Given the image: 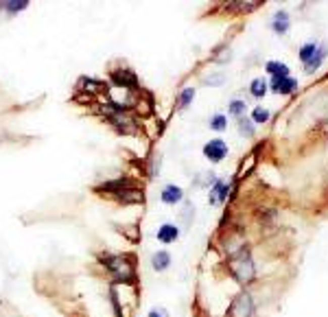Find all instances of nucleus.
I'll return each instance as SVG.
<instances>
[{
  "label": "nucleus",
  "mask_w": 328,
  "mask_h": 317,
  "mask_svg": "<svg viewBox=\"0 0 328 317\" xmlns=\"http://www.w3.org/2000/svg\"><path fill=\"white\" fill-rule=\"evenodd\" d=\"M232 272H234V276H236V278H239L241 282H247V280H252V278H254L252 260L247 258V254H245V252L241 254V262L232 260Z\"/></svg>",
  "instance_id": "nucleus-1"
},
{
  "label": "nucleus",
  "mask_w": 328,
  "mask_h": 317,
  "mask_svg": "<svg viewBox=\"0 0 328 317\" xmlns=\"http://www.w3.org/2000/svg\"><path fill=\"white\" fill-rule=\"evenodd\" d=\"M203 155H206L210 162H221L223 157L228 155V144L223 140H210V142H206V147H203Z\"/></svg>",
  "instance_id": "nucleus-2"
},
{
  "label": "nucleus",
  "mask_w": 328,
  "mask_h": 317,
  "mask_svg": "<svg viewBox=\"0 0 328 317\" xmlns=\"http://www.w3.org/2000/svg\"><path fill=\"white\" fill-rule=\"evenodd\" d=\"M271 88H274V92H278V94H291V92L298 88V81L291 77H274Z\"/></svg>",
  "instance_id": "nucleus-3"
},
{
  "label": "nucleus",
  "mask_w": 328,
  "mask_h": 317,
  "mask_svg": "<svg viewBox=\"0 0 328 317\" xmlns=\"http://www.w3.org/2000/svg\"><path fill=\"white\" fill-rule=\"evenodd\" d=\"M157 241H162V243H173L177 241V236H180V230H177L175 226H171V223H164V226L157 228Z\"/></svg>",
  "instance_id": "nucleus-4"
},
{
  "label": "nucleus",
  "mask_w": 328,
  "mask_h": 317,
  "mask_svg": "<svg viewBox=\"0 0 328 317\" xmlns=\"http://www.w3.org/2000/svg\"><path fill=\"white\" fill-rule=\"evenodd\" d=\"M182 197H184L182 188H180V186H173V184L162 190V201H164V203H180Z\"/></svg>",
  "instance_id": "nucleus-5"
},
{
  "label": "nucleus",
  "mask_w": 328,
  "mask_h": 317,
  "mask_svg": "<svg viewBox=\"0 0 328 317\" xmlns=\"http://www.w3.org/2000/svg\"><path fill=\"white\" fill-rule=\"evenodd\" d=\"M274 31L280 33V35H285L289 31V13L287 11H278L274 16Z\"/></svg>",
  "instance_id": "nucleus-6"
},
{
  "label": "nucleus",
  "mask_w": 328,
  "mask_h": 317,
  "mask_svg": "<svg viewBox=\"0 0 328 317\" xmlns=\"http://www.w3.org/2000/svg\"><path fill=\"white\" fill-rule=\"evenodd\" d=\"M151 262H153L155 272H164V269L171 265V256H169V252H155L153 258H151Z\"/></svg>",
  "instance_id": "nucleus-7"
},
{
  "label": "nucleus",
  "mask_w": 328,
  "mask_h": 317,
  "mask_svg": "<svg viewBox=\"0 0 328 317\" xmlns=\"http://www.w3.org/2000/svg\"><path fill=\"white\" fill-rule=\"evenodd\" d=\"M249 92L256 96V98H260V96H265L267 94V81L262 77H258V79H254L252 81V85H249Z\"/></svg>",
  "instance_id": "nucleus-8"
},
{
  "label": "nucleus",
  "mask_w": 328,
  "mask_h": 317,
  "mask_svg": "<svg viewBox=\"0 0 328 317\" xmlns=\"http://www.w3.org/2000/svg\"><path fill=\"white\" fill-rule=\"evenodd\" d=\"M324 55H326V48H319L317 52H315V55L304 64L306 72H315V70H317V68H319V64H321V59H324Z\"/></svg>",
  "instance_id": "nucleus-9"
},
{
  "label": "nucleus",
  "mask_w": 328,
  "mask_h": 317,
  "mask_svg": "<svg viewBox=\"0 0 328 317\" xmlns=\"http://www.w3.org/2000/svg\"><path fill=\"white\" fill-rule=\"evenodd\" d=\"M267 72L274 77H289V68L285 64H278V62H269L267 64Z\"/></svg>",
  "instance_id": "nucleus-10"
},
{
  "label": "nucleus",
  "mask_w": 328,
  "mask_h": 317,
  "mask_svg": "<svg viewBox=\"0 0 328 317\" xmlns=\"http://www.w3.org/2000/svg\"><path fill=\"white\" fill-rule=\"evenodd\" d=\"M26 0H9V3H0V7H3V9H7V11H11V13H16V11H22V9H26Z\"/></svg>",
  "instance_id": "nucleus-11"
},
{
  "label": "nucleus",
  "mask_w": 328,
  "mask_h": 317,
  "mask_svg": "<svg viewBox=\"0 0 328 317\" xmlns=\"http://www.w3.org/2000/svg\"><path fill=\"white\" fill-rule=\"evenodd\" d=\"M315 52H317V44L311 42V44H306V46H302V48H300V59L306 64L308 59H311V57L315 55Z\"/></svg>",
  "instance_id": "nucleus-12"
},
{
  "label": "nucleus",
  "mask_w": 328,
  "mask_h": 317,
  "mask_svg": "<svg viewBox=\"0 0 328 317\" xmlns=\"http://www.w3.org/2000/svg\"><path fill=\"white\" fill-rule=\"evenodd\" d=\"M226 195H228V186L223 182H219L214 186V190H212V201H223L226 199Z\"/></svg>",
  "instance_id": "nucleus-13"
},
{
  "label": "nucleus",
  "mask_w": 328,
  "mask_h": 317,
  "mask_svg": "<svg viewBox=\"0 0 328 317\" xmlns=\"http://www.w3.org/2000/svg\"><path fill=\"white\" fill-rule=\"evenodd\" d=\"M252 118H254V123H267L269 121V112L265 108H256L252 112Z\"/></svg>",
  "instance_id": "nucleus-14"
},
{
  "label": "nucleus",
  "mask_w": 328,
  "mask_h": 317,
  "mask_svg": "<svg viewBox=\"0 0 328 317\" xmlns=\"http://www.w3.org/2000/svg\"><path fill=\"white\" fill-rule=\"evenodd\" d=\"M226 125H228V121H226V116H221V114L212 116V121H210V127H212V129H216V131L226 129Z\"/></svg>",
  "instance_id": "nucleus-15"
},
{
  "label": "nucleus",
  "mask_w": 328,
  "mask_h": 317,
  "mask_svg": "<svg viewBox=\"0 0 328 317\" xmlns=\"http://www.w3.org/2000/svg\"><path fill=\"white\" fill-rule=\"evenodd\" d=\"M195 98V90L193 88H186V90H182V96H180V105L182 108H186V105L190 103Z\"/></svg>",
  "instance_id": "nucleus-16"
},
{
  "label": "nucleus",
  "mask_w": 328,
  "mask_h": 317,
  "mask_svg": "<svg viewBox=\"0 0 328 317\" xmlns=\"http://www.w3.org/2000/svg\"><path fill=\"white\" fill-rule=\"evenodd\" d=\"M243 110H245V103H243V101H232V103H230V112H232V114L241 116Z\"/></svg>",
  "instance_id": "nucleus-17"
},
{
  "label": "nucleus",
  "mask_w": 328,
  "mask_h": 317,
  "mask_svg": "<svg viewBox=\"0 0 328 317\" xmlns=\"http://www.w3.org/2000/svg\"><path fill=\"white\" fill-rule=\"evenodd\" d=\"M241 134H247L252 136L254 129H252V121H241Z\"/></svg>",
  "instance_id": "nucleus-18"
},
{
  "label": "nucleus",
  "mask_w": 328,
  "mask_h": 317,
  "mask_svg": "<svg viewBox=\"0 0 328 317\" xmlns=\"http://www.w3.org/2000/svg\"><path fill=\"white\" fill-rule=\"evenodd\" d=\"M149 317H169V313L164 311V308H153V311L149 313Z\"/></svg>",
  "instance_id": "nucleus-19"
}]
</instances>
